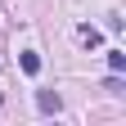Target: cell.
Returning a JSON list of instances; mask_svg holds the SVG:
<instances>
[{"label":"cell","instance_id":"obj_1","mask_svg":"<svg viewBox=\"0 0 126 126\" xmlns=\"http://www.w3.org/2000/svg\"><path fill=\"white\" fill-rule=\"evenodd\" d=\"M36 108H41V113H59V108H63V99H59L54 90H36Z\"/></svg>","mask_w":126,"mask_h":126},{"label":"cell","instance_id":"obj_2","mask_svg":"<svg viewBox=\"0 0 126 126\" xmlns=\"http://www.w3.org/2000/svg\"><path fill=\"white\" fill-rule=\"evenodd\" d=\"M18 63H23V72H27V77H36V72H41V54H32V50L18 54Z\"/></svg>","mask_w":126,"mask_h":126},{"label":"cell","instance_id":"obj_3","mask_svg":"<svg viewBox=\"0 0 126 126\" xmlns=\"http://www.w3.org/2000/svg\"><path fill=\"white\" fill-rule=\"evenodd\" d=\"M77 36H81V45H90V50H94V45L104 41V36H99V32H94V27H81V32H77Z\"/></svg>","mask_w":126,"mask_h":126},{"label":"cell","instance_id":"obj_4","mask_svg":"<svg viewBox=\"0 0 126 126\" xmlns=\"http://www.w3.org/2000/svg\"><path fill=\"white\" fill-rule=\"evenodd\" d=\"M108 68H113V72H126V54L113 50V54H108Z\"/></svg>","mask_w":126,"mask_h":126}]
</instances>
